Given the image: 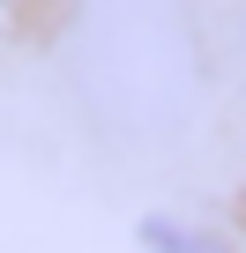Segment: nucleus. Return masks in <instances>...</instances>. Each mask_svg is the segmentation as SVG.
<instances>
[{
  "label": "nucleus",
  "mask_w": 246,
  "mask_h": 253,
  "mask_svg": "<svg viewBox=\"0 0 246 253\" xmlns=\"http://www.w3.org/2000/svg\"><path fill=\"white\" fill-rule=\"evenodd\" d=\"M67 82L82 112L119 142H172L201 119L209 60L187 0H75Z\"/></svg>",
  "instance_id": "obj_1"
},
{
  "label": "nucleus",
  "mask_w": 246,
  "mask_h": 253,
  "mask_svg": "<svg viewBox=\"0 0 246 253\" xmlns=\"http://www.w3.org/2000/svg\"><path fill=\"white\" fill-rule=\"evenodd\" d=\"M142 238H149V253H231L216 231H194V223H172V216H149Z\"/></svg>",
  "instance_id": "obj_2"
}]
</instances>
